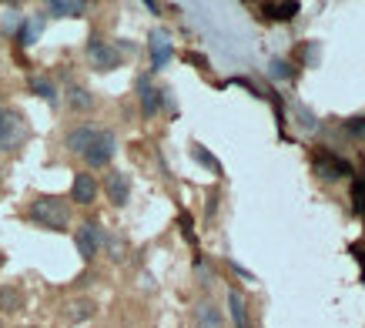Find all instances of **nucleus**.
<instances>
[{
    "mask_svg": "<svg viewBox=\"0 0 365 328\" xmlns=\"http://www.w3.org/2000/svg\"><path fill=\"white\" fill-rule=\"evenodd\" d=\"M27 214H31L34 225L47 228V232H67V225H71V205L64 198H51V194L34 198Z\"/></svg>",
    "mask_w": 365,
    "mask_h": 328,
    "instance_id": "nucleus-1",
    "label": "nucleus"
},
{
    "mask_svg": "<svg viewBox=\"0 0 365 328\" xmlns=\"http://www.w3.org/2000/svg\"><path fill=\"white\" fill-rule=\"evenodd\" d=\"M114 151H117V137H114V131H97V137H94V144L84 151V164L87 168H108L111 164V157H114Z\"/></svg>",
    "mask_w": 365,
    "mask_h": 328,
    "instance_id": "nucleus-2",
    "label": "nucleus"
},
{
    "mask_svg": "<svg viewBox=\"0 0 365 328\" xmlns=\"http://www.w3.org/2000/svg\"><path fill=\"white\" fill-rule=\"evenodd\" d=\"M24 137H27L24 114H20V111H0V151L17 148Z\"/></svg>",
    "mask_w": 365,
    "mask_h": 328,
    "instance_id": "nucleus-3",
    "label": "nucleus"
},
{
    "mask_svg": "<svg viewBox=\"0 0 365 328\" xmlns=\"http://www.w3.org/2000/svg\"><path fill=\"white\" fill-rule=\"evenodd\" d=\"M74 245H77V251H80L84 261H94L101 245H104V228H101L97 221H84V225L74 232Z\"/></svg>",
    "mask_w": 365,
    "mask_h": 328,
    "instance_id": "nucleus-4",
    "label": "nucleus"
},
{
    "mask_svg": "<svg viewBox=\"0 0 365 328\" xmlns=\"http://www.w3.org/2000/svg\"><path fill=\"white\" fill-rule=\"evenodd\" d=\"M87 60L94 64L97 71H114V67H121V51L114 44H108V40L91 37L87 40Z\"/></svg>",
    "mask_w": 365,
    "mask_h": 328,
    "instance_id": "nucleus-5",
    "label": "nucleus"
},
{
    "mask_svg": "<svg viewBox=\"0 0 365 328\" xmlns=\"http://www.w3.org/2000/svg\"><path fill=\"white\" fill-rule=\"evenodd\" d=\"M104 191H108V198H111L114 208H124V205L131 201V174L128 171H108V178H104Z\"/></svg>",
    "mask_w": 365,
    "mask_h": 328,
    "instance_id": "nucleus-6",
    "label": "nucleus"
},
{
    "mask_svg": "<svg viewBox=\"0 0 365 328\" xmlns=\"http://www.w3.org/2000/svg\"><path fill=\"white\" fill-rule=\"evenodd\" d=\"M97 191H101V184H97L94 174H87V171L74 174V184H71V201L74 205H94Z\"/></svg>",
    "mask_w": 365,
    "mask_h": 328,
    "instance_id": "nucleus-7",
    "label": "nucleus"
},
{
    "mask_svg": "<svg viewBox=\"0 0 365 328\" xmlns=\"http://www.w3.org/2000/svg\"><path fill=\"white\" fill-rule=\"evenodd\" d=\"M101 128H94V124H77V128H71L67 135H64V148L71 151V155H84L91 144H94V137Z\"/></svg>",
    "mask_w": 365,
    "mask_h": 328,
    "instance_id": "nucleus-8",
    "label": "nucleus"
},
{
    "mask_svg": "<svg viewBox=\"0 0 365 328\" xmlns=\"http://www.w3.org/2000/svg\"><path fill=\"white\" fill-rule=\"evenodd\" d=\"M194 328H225V311L212 298H201L194 305Z\"/></svg>",
    "mask_w": 365,
    "mask_h": 328,
    "instance_id": "nucleus-9",
    "label": "nucleus"
},
{
    "mask_svg": "<svg viewBox=\"0 0 365 328\" xmlns=\"http://www.w3.org/2000/svg\"><path fill=\"white\" fill-rule=\"evenodd\" d=\"M137 97H141V114L148 117H158V111H161V104H164V91H158V87H151L148 84V78L137 80Z\"/></svg>",
    "mask_w": 365,
    "mask_h": 328,
    "instance_id": "nucleus-10",
    "label": "nucleus"
},
{
    "mask_svg": "<svg viewBox=\"0 0 365 328\" xmlns=\"http://www.w3.org/2000/svg\"><path fill=\"white\" fill-rule=\"evenodd\" d=\"M228 315L235 328H251V311H248V298L238 288H228Z\"/></svg>",
    "mask_w": 365,
    "mask_h": 328,
    "instance_id": "nucleus-11",
    "label": "nucleus"
},
{
    "mask_svg": "<svg viewBox=\"0 0 365 328\" xmlns=\"http://www.w3.org/2000/svg\"><path fill=\"white\" fill-rule=\"evenodd\" d=\"M94 94L84 87V84H67V107L77 111V114H84V111H94Z\"/></svg>",
    "mask_w": 365,
    "mask_h": 328,
    "instance_id": "nucleus-12",
    "label": "nucleus"
},
{
    "mask_svg": "<svg viewBox=\"0 0 365 328\" xmlns=\"http://www.w3.org/2000/svg\"><path fill=\"white\" fill-rule=\"evenodd\" d=\"M174 54V47H171V40H168V34H151V64H154V71H161L168 60H171Z\"/></svg>",
    "mask_w": 365,
    "mask_h": 328,
    "instance_id": "nucleus-13",
    "label": "nucleus"
},
{
    "mask_svg": "<svg viewBox=\"0 0 365 328\" xmlns=\"http://www.w3.org/2000/svg\"><path fill=\"white\" fill-rule=\"evenodd\" d=\"M47 14L51 17H84L87 14V3H80V0H51L47 3Z\"/></svg>",
    "mask_w": 365,
    "mask_h": 328,
    "instance_id": "nucleus-14",
    "label": "nucleus"
},
{
    "mask_svg": "<svg viewBox=\"0 0 365 328\" xmlns=\"http://www.w3.org/2000/svg\"><path fill=\"white\" fill-rule=\"evenodd\" d=\"M94 298H74V302H67V322H87V318H94Z\"/></svg>",
    "mask_w": 365,
    "mask_h": 328,
    "instance_id": "nucleus-15",
    "label": "nucleus"
},
{
    "mask_svg": "<svg viewBox=\"0 0 365 328\" xmlns=\"http://www.w3.org/2000/svg\"><path fill=\"white\" fill-rule=\"evenodd\" d=\"M24 309V295L14 285H0V311H20Z\"/></svg>",
    "mask_w": 365,
    "mask_h": 328,
    "instance_id": "nucleus-16",
    "label": "nucleus"
},
{
    "mask_svg": "<svg viewBox=\"0 0 365 328\" xmlns=\"http://www.w3.org/2000/svg\"><path fill=\"white\" fill-rule=\"evenodd\" d=\"M31 91H34L37 97H44L47 104L58 107V87H54V80L51 78H31Z\"/></svg>",
    "mask_w": 365,
    "mask_h": 328,
    "instance_id": "nucleus-17",
    "label": "nucleus"
},
{
    "mask_svg": "<svg viewBox=\"0 0 365 328\" xmlns=\"http://www.w3.org/2000/svg\"><path fill=\"white\" fill-rule=\"evenodd\" d=\"M262 10L271 20H291L298 14V3H262Z\"/></svg>",
    "mask_w": 365,
    "mask_h": 328,
    "instance_id": "nucleus-18",
    "label": "nucleus"
},
{
    "mask_svg": "<svg viewBox=\"0 0 365 328\" xmlns=\"http://www.w3.org/2000/svg\"><path fill=\"white\" fill-rule=\"evenodd\" d=\"M101 248H108L111 261H124V251H128V245H124L117 234H104V245H101Z\"/></svg>",
    "mask_w": 365,
    "mask_h": 328,
    "instance_id": "nucleus-19",
    "label": "nucleus"
},
{
    "mask_svg": "<svg viewBox=\"0 0 365 328\" xmlns=\"http://www.w3.org/2000/svg\"><path fill=\"white\" fill-rule=\"evenodd\" d=\"M269 78H275V80H291V78H295V71H291L289 60L275 58V60L269 64Z\"/></svg>",
    "mask_w": 365,
    "mask_h": 328,
    "instance_id": "nucleus-20",
    "label": "nucleus"
},
{
    "mask_svg": "<svg viewBox=\"0 0 365 328\" xmlns=\"http://www.w3.org/2000/svg\"><path fill=\"white\" fill-rule=\"evenodd\" d=\"M194 161H201V164H208V168H212V171H218V161H214L212 155H208V151H205V148H201V144H194Z\"/></svg>",
    "mask_w": 365,
    "mask_h": 328,
    "instance_id": "nucleus-21",
    "label": "nucleus"
},
{
    "mask_svg": "<svg viewBox=\"0 0 365 328\" xmlns=\"http://www.w3.org/2000/svg\"><path fill=\"white\" fill-rule=\"evenodd\" d=\"M0 111H3V94H0Z\"/></svg>",
    "mask_w": 365,
    "mask_h": 328,
    "instance_id": "nucleus-22",
    "label": "nucleus"
},
{
    "mask_svg": "<svg viewBox=\"0 0 365 328\" xmlns=\"http://www.w3.org/2000/svg\"><path fill=\"white\" fill-rule=\"evenodd\" d=\"M0 268H3V254H0Z\"/></svg>",
    "mask_w": 365,
    "mask_h": 328,
    "instance_id": "nucleus-23",
    "label": "nucleus"
},
{
    "mask_svg": "<svg viewBox=\"0 0 365 328\" xmlns=\"http://www.w3.org/2000/svg\"><path fill=\"white\" fill-rule=\"evenodd\" d=\"M20 328H31V325H20Z\"/></svg>",
    "mask_w": 365,
    "mask_h": 328,
    "instance_id": "nucleus-24",
    "label": "nucleus"
}]
</instances>
